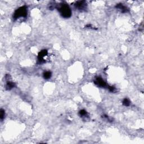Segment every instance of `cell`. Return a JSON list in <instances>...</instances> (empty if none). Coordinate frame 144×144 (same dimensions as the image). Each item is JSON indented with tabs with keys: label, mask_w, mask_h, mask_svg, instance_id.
<instances>
[{
	"label": "cell",
	"mask_w": 144,
	"mask_h": 144,
	"mask_svg": "<svg viewBox=\"0 0 144 144\" xmlns=\"http://www.w3.org/2000/svg\"><path fill=\"white\" fill-rule=\"evenodd\" d=\"M115 7L118 9V10L121 11L122 12H127L128 11H129L127 7L126 6L123 5L122 4H117V5L115 6Z\"/></svg>",
	"instance_id": "cell-6"
},
{
	"label": "cell",
	"mask_w": 144,
	"mask_h": 144,
	"mask_svg": "<svg viewBox=\"0 0 144 144\" xmlns=\"http://www.w3.org/2000/svg\"><path fill=\"white\" fill-rule=\"evenodd\" d=\"M79 115L80 117H87V113L86 110H81L79 111Z\"/></svg>",
	"instance_id": "cell-10"
},
{
	"label": "cell",
	"mask_w": 144,
	"mask_h": 144,
	"mask_svg": "<svg viewBox=\"0 0 144 144\" xmlns=\"http://www.w3.org/2000/svg\"><path fill=\"white\" fill-rule=\"evenodd\" d=\"M28 8L26 6H23L18 8L13 15V19L15 20L20 18H25L27 16Z\"/></svg>",
	"instance_id": "cell-2"
},
{
	"label": "cell",
	"mask_w": 144,
	"mask_h": 144,
	"mask_svg": "<svg viewBox=\"0 0 144 144\" xmlns=\"http://www.w3.org/2000/svg\"><path fill=\"white\" fill-rule=\"evenodd\" d=\"M58 10L60 12V15L64 18H69L72 15V11L67 4H62L60 5Z\"/></svg>",
	"instance_id": "cell-1"
},
{
	"label": "cell",
	"mask_w": 144,
	"mask_h": 144,
	"mask_svg": "<svg viewBox=\"0 0 144 144\" xmlns=\"http://www.w3.org/2000/svg\"><path fill=\"white\" fill-rule=\"evenodd\" d=\"M108 89L110 91V92H115V88L114 87V86H108Z\"/></svg>",
	"instance_id": "cell-12"
},
{
	"label": "cell",
	"mask_w": 144,
	"mask_h": 144,
	"mask_svg": "<svg viewBox=\"0 0 144 144\" xmlns=\"http://www.w3.org/2000/svg\"><path fill=\"white\" fill-rule=\"evenodd\" d=\"M15 87V83L12 82H11V81H8L7 82V83H6V89H7V90H10V89L14 88Z\"/></svg>",
	"instance_id": "cell-7"
},
{
	"label": "cell",
	"mask_w": 144,
	"mask_h": 144,
	"mask_svg": "<svg viewBox=\"0 0 144 144\" xmlns=\"http://www.w3.org/2000/svg\"><path fill=\"white\" fill-rule=\"evenodd\" d=\"M94 83H95L97 86L100 87L105 88L108 86V85L106 84V83L104 81V80L100 77L96 78L95 80H94Z\"/></svg>",
	"instance_id": "cell-4"
},
{
	"label": "cell",
	"mask_w": 144,
	"mask_h": 144,
	"mask_svg": "<svg viewBox=\"0 0 144 144\" xmlns=\"http://www.w3.org/2000/svg\"><path fill=\"white\" fill-rule=\"evenodd\" d=\"M48 54L47 51L46 50H43L40 53L38 54V62L40 64H42V63H45L46 61L45 58L47 56Z\"/></svg>",
	"instance_id": "cell-3"
},
{
	"label": "cell",
	"mask_w": 144,
	"mask_h": 144,
	"mask_svg": "<svg viewBox=\"0 0 144 144\" xmlns=\"http://www.w3.org/2000/svg\"><path fill=\"white\" fill-rule=\"evenodd\" d=\"M51 72L50 71H46V72H45L43 73V77L45 79H49L51 77Z\"/></svg>",
	"instance_id": "cell-8"
},
{
	"label": "cell",
	"mask_w": 144,
	"mask_h": 144,
	"mask_svg": "<svg viewBox=\"0 0 144 144\" xmlns=\"http://www.w3.org/2000/svg\"><path fill=\"white\" fill-rule=\"evenodd\" d=\"M5 111L4 110L1 109V111H0V118H1V120H3V119L5 118Z\"/></svg>",
	"instance_id": "cell-11"
},
{
	"label": "cell",
	"mask_w": 144,
	"mask_h": 144,
	"mask_svg": "<svg viewBox=\"0 0 144 144\" xmlns=\"http://www.w3.org/2000/svg\"><path fill=\"white\" fill-rule=\"evenodd\" d=\"M86 2L84 1H78L75 3V6L79 10H83L86 9Z\"/></svg>",
	"instance_id": "cell-5"
},
{
	"label": "cell",
	"mask_w": 144,
	"mask_h": 144,
	"mask_svg": "<svg viewBox=\"0 0 144 144\" xmlns=\"http://www.w3.org/2000/svg\"><path fill=\"white\" fill-rule=\"evenodd\" d=\"M122 103H123V105H124V106H129L130 104H131V101H130V100H129V99L127 98H126L123 100Z\"/></svg>",
	"instance_id": "cell-9"
}]
</instances>
